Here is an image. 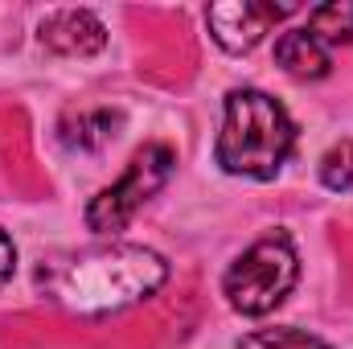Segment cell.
<instances>
[{
  "instance_id": "obj_1",
  "label": "cell",
  "mask_w": 353,
  "mask_h": 349,
  "mask_svg": "<svg viewBox=\"0 0 353 349\" xmlns=\"http://www.w3.org/2000/svg\"><path fill=\"white\" fill-rule=\"evenodd\" d=\"M37 279L62 308L79 317H107L161 292V283L169 279V263L140 243H111L46 263Z\"/></svg>"
},
{
  "instance_id": "obj_2",
  "label": "cell",
  "mask_w": 353,
  "mask_h": 349,
  "mask_svg": "<svg viewBox=\"0 0 353 349\" xmlns=\"http://www.w3.org/2000/svg\"><path fill=\"white\" fill-rule=\"evenodd\" d=\"M292 144H296V123L279 99H271L259 87H243L226 94L222 132L214 144V157L226 173L271 181L292 157Z\"/></svg>"
},
{
  "instance_id": "obj_3",
  "label": "cell",
  "mask_w": 353,
  "mask_h": 349,
  "mask_svg": "<svg viewBox=\"0 0 353 349\" xmlns=\"http://www.w3.org/2000/svg\"><path fill=\"white\" fill-rule=\"evenodd\" d=\"M296 279H300L296 247L288 243V235H267V239L251 243L239 259L230 263V271L222 279V292H226L234 312L267 317V312H275L288 300Z\"/></svg>"
},
{
  "instance_id": "obj_4",
  "label": "cell",
  "mask_w": 353,
  "mask_h": 349,
  "mask_svg": "<svg viewBox=\"0 0 353 349\" xmlns=\"http://www.w3.org/2000/svg\"><path fill=\"white\" fill-rule=\"evenodd\" d=\"M173 148L169 144H144L136 157H132V165L123 169V177L115 181V185H107L103 193H94L87 206V226L94 235H115V230H123L165 185H169V177H173Z\"/></svg>"
},
{
  "instance_id": "obj_5",
  "label": "cell",
  "mask_w": 353,
  "mask_h": 349,
  "mask_svg": "<svg viewBox=\"0 0 353 349\" xmlns=\"http://www.w3.org/2000/svg\"><path fill=\"white\" fill-rule=\"evenodd\" d=\"M296 12V4H271V0H222L205 8V25L214 33V41L226 54H251L267 33L288 21Z\"/></svg>"
},
{
  "instance_id": "obj_6",
  "label": "cell",
  "mask_w": 353,
  "mask_h": 349,
  "mask_svg": "<svg viewBox=\"0 0 353 349\" xmlns=\"http://www.w3.org/2000/svg\"><path fill=\"white\" fill-rule=\"evenodd\" d=\"M41 46L54 50V54H66V58H90L107 46V29L103 21L87 12V8H58L41 21L37 29Z\"/></svg>"
},
{
  "instance_id": "obj_7",
  "label": "cell",
  "mask_w": 353,
  "mask_h": 349,
  "mask_svg": "<svg viewBox=\"0 0 353 349\" xmlns=\"http://www.w3.org/2000/svg\"><path fill=\"white\" fill-rule=\"evenodd\" d=\"M275 62L292 74V79H325L329 70H333V50L316 37V33H308V25H300V29H288V33H279V41H275Z\"/></svg>"
},
{
  "instance_id": "obj_8",
  "label": "cell",
  "mask_w": 353,
  "mask_h": 349,
  "mask_svg": "<svg viewBox=\"0 0 353 349\" xmlns=\"http://www.w3.org/2000/svg\"><path fill=\"white\" fill-rule=\"evenodd\" d=\"M115 128H119V115L107 111V107H94V111H79L62 123V144L66 148H79V152H99L103 144L115 140Z\"/></svg>"
},
{
  "instance_id": "obj_9",
  "label": "cell",
  "mask_w": 353,
  "mask_h": 349,
  "mask_svg": "<svg viewBox=\"0 0 353 349\" xmlns=\"http://www.w3.org/2000/svg\"><path fill=\"white\" fill-rule=\"evenodd\" d=\"M304 25H308V33H316L329 50L350 46L353 41V0H333V4L312 8Z\"/></svg>"
},
{
  "instance_id": "obj_10",
  "label": "cell",
  "mask_w": 353,
  "mask_h": 349,
  "mask_svg": "<svg viewBox=\"0 0 353 349\" xmlns=\"http://www.w3.org/2000/svg\"><path fill=\"white\" fill-rule=\"evenodd\" d=\"M239 349H333V346H325L321 337H312V333L288 325V329H259V333L243 337Z\"/></svg>"
},
{
  "instance_id": "obj_11",
  "label": "cell",
  "mask_w": 353,
  "mask_h": 349,
  "mask_svg": "<svg viewBox=\"0 0 353 349\" xmlns=\"http://www.w3.org/2000/svg\"><path fill=\"white\" fill-rule=\"evenodd\" d=\"M321 181H325V189H333V193H353V140L333 144V148L321 157Z\"/></svg>"
},
{
  "instance_id": "obj_12",
  "label": "cell",
  "mask_w": 353,
  "mask_h": 349,
  "mask_svg": "<svg viewBox=\"0 0 353 349\" xmlns=\"http://www.w3.org/2000/svg\"><path fill=\"white\" fill-rule=\"evenodd\" d=\"M12 271H17V247H12V239L0 230V288L12 279Z\"/></svg>"
}]
</instances>
